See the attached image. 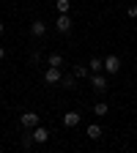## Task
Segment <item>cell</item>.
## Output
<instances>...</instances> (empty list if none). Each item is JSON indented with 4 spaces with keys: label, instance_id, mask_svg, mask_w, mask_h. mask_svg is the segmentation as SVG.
<instances>
[{
    "label": "cell",
    "instance_id": "obj_11",
    "mask_svg": "<svg viewBox=\"0 0 137 153\" xmlns=\"http://www.w3.org/2000/svg\"><path fill=\"white\" fill-rule=\"evenodd\" d=\"M58 14H71V0H55Z\"/></svg>",
    "mask_w": 137,
    "mask_h": 153
},
{
    "label": "cell",
    "instance_id": "obj_9",
    "mask_svg": "<svg viewBox=\"0 0 137 153\" xmlns=\"http://www.w3.org/2000/svg\"><path fill=\"white\" fill-rule=\"evenodd\" d=\"M88 68H91V74H99V71H104V60H102V57H91Z\"/></svg>",
    "mask_w": 137,
    "mask_h": 153
},
{
    "label": "cell",
    "instance_id": "obj_19",
    "mask_svg": "<svg viewBox=\"0 0 137 153\" xmlns=\"http://www.w3.org/2000/svg\"><path fill=\"white\" fill-rule=\"evenodd\" d=\"M3 30H6V25H3V22H0V36H3Z\"/></svg>",
    "mask_w": 137,
    "mask_h": 153
},
{
    "label": "cell",
    "instance_id": "obj_3",
    "mask_svg": "<svg viewBox=\"0 0 137 153\" xmlns=\"http://www.w3.org/2000/svg\"><path fill=\"white\" fill-rule=\"evenodd\" d=\"M19 123H22L25 128H36L38 123H41V118H38V112H22V118H19Z\"/></svg>",
    "mask_w": 137,
    "mask_h": 153
},
{
    "label": "cell",
    "instance_id": "obj_1",
    "mask_svg": "<svg viewBox=\"0 0 137 153\" xmlns=\"http://www.w3.org/2000/svg\"><path fill=\"white\" fill-rule=\"evenodd\" d=\"M61 79H63V71L58 68V66H47V71H44V82H47V85H61Z\"/></svg>",
    "mask_w": 137,
    "mask_h": 153
},
{
    "label": "cell",
    "instance_id": "obj_7",
    "mask_svg": "<svg viewBox=\"0 0 137 153\" xmlns=\"http://www.w3.org/2000/svg\"><path fill=\"white\" fill-rule=\"evenodd\" d=\"M44 33H47V22H41V19H33V22H30V36L41 38Z\"/></svg>",
    "mask_w": 137,
    "mask_h": 153
},
{
    "label": "cell",
    "instance_id": "obj_12",
    "mask_svg": "<svg viewBox=\"0 0 137 153\" xmlns=\"http://www.w3.org/2000/svg\"><path fill=\"white\" fill-rule=\"evenodd\" d=\"M85 134H88V140H99V137H102V126H96V123H91V126L85 128Z\"/></svg>",
    "mask_w": 137,
    "mask_h": 153
},
{
    "label": "cell",
    "instance_id": "obj_10",
    "mask_svg": "<svg viewBox=\"0 0 137 153\" xmlns=\"http://www.w3.org/2000/svg\"><path fill=\"white\" fill-rule=\"evenodd\" d=\"M47 66H58V68H61V66H63V55H61V52H49Z\"/></svg>",
    "mask_w": 137,
    "mask_h": 153
},
{
    "label": "cell",
    "instance_id": "obj_2",
    "mask_svg": "<svg viewBox=\"0 0 137 153\" xmlns=\"http://www.w3.org/2000/svg\"><path fill=\"white\" fill-rule=\"evenodd\" d=\"M55 30L63 33V36L71 33V14H61V16H58V19H55Z\"/></svg>",
    "mask_w": 137,
    "mask_h": 153
},
{
    "label": "cell",
    "instance_id": "obj_16",
    "mask_svg": "<svg viewBox=\"0 0 137 153\" xmlns=\"http://www.w3.org/2000/svg\"><path fill=\"white\" fill-rule=\"evenodd\" d=\"M33 142H36V140H33V134H25V137H22V145H25V148H30Z\"/></svg>",
    "mask_w": 137,
    "mask_h": 153
},
{
    "label": "cell",
    "instance_id": "obj_4",
    "mask_svg": "<svg viewBox=\"0 0 137 153\" xmlns=\"http://www.w3.org/2000/svg\"><path fill=\"white\" fill-rule=\"evenodd\" d=\"M104 71H107V74H118V71H121V57L107 55V57H104Z\"/></svg>",
    "mask_w": 137,
    "mask_h": 153
},
{
    "label": "cell",
    "instance_id": "obj_6",
    "mask_svg": "<svg viewBox=\"0 0 137 153\" xmlns=\"http://www.w3.org/2000/svg\"><path fill=\"white\" fill-rule=\"evenodd\" d=\"M88 79H91V88H93L96 93H104V90H107V79H104L102 74H91Z\"/></svg>",
    "mask_w": 137,
    "mask_h": 153
},
{
    "label": "cell",
    "instance_id": "obj_8",
    "mask_svg": "<svg viewBox=\"0 0 137 153\" xmlns=\"http://www.w3.org/2000/svg\"><path fill=\"white\" fill-rule=\"evenodd\" d=\"M80 118H82L80 112H66V115H63V126H66V128H74L77 123H80Z\"/></svg>",
    "mask_w": 137,
    "mask_h": 153
},
{
    "label": "cell",
    "instance_id": "obj_18",
    "mask_svg": "<svg viewBox=\"0 0 137 153\" xmlns=\"http://www.w3.org/2000/svg\"><path fill=\"white\" fill-rule=\"evenodd\" d=\"M3 55H6V47H0V60H3Z\"/></svg>",
    "mask_w": 137,
    "mask_h": 153
},
{
    "label": "cell",
    "instance_id": "obj_5",
    "mask_svg": "<svg viewBox=\"0 0 137 153\" xmlns=\"http://www.w3.org/2000/svg\"><path fill=\"white\" fill-rule=\"evenodd\" d=\"M30 134H33V140H36L38 145H41V142H49V128H47V126H41V123H38Z\"/></svg>",
    "mask_w": 137,
    "mask_h": 153
},
{
    "label": "cell",
    "instance_id": "obj_15",
    "mask_svg": "<svg viewBox=\"0 0 137 153\" xmlns=\"http://www.w3.org/2000/svg\"><path fill=\"white\" fill-rule=\"evenodd\" d=\"M74 82H77V76H63V79H61V85L66 90H74Z\"/></svg>",
    "mask_w": 137,
    "mask_h": 153
},
{
    "label": "cell",
    "instance_id": "obj_14",
    "mask_svg": "<svg viewBox=\"0 0 137 153\" xmlns=\"http://www.w3.org/2000/svg\"><path fill=\"white\" fill-rule=\"evenodd\" d=\"M74 76L77 79H85V76H91V68L88 66H74Z\"/></svg>",
    "mask_w": 137,
    "mask_h": 153
},
{
    "label": "cell",
    "instance_id": "obj_13",
    "mask_svg": "<svg viewBox=\"0 0 137 153\" xmlns=\"http://www.w3.org/2000/svg\"><path fill=\"white\" fill-rule=\"evenodd\" d=\"M107 112H110V107H107L104 101H99V104H93V115H96V118H104Z\"/></svg>",
    "mask_w": 137,
    "mask_h": 153
},
{
    "label": "cell",
    "instance_id": "obj_17",
    "mask_svg": "<svg viewBox=\"0 0 137 153\" xmlns=\"http://www.w3.org/2000/svg\"><path fill=\"white\" fill-rule=\"evenodd\" d=\"M126 14H129L132 19H137V6H129V8H126Z\"/></svg>",
    "mask_w": 137,
    "mask_h": 153
}]
</instances>
